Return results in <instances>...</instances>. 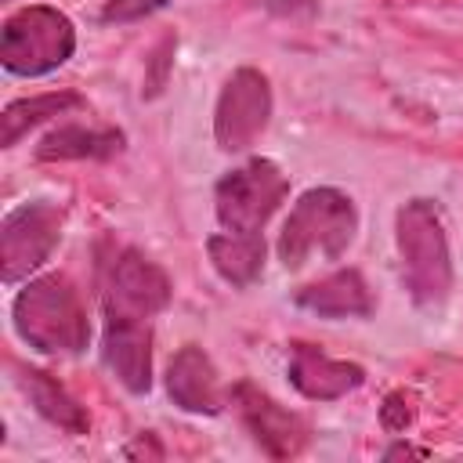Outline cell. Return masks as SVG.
<instances>
[{
  "mask_svg": "<svg viewBox=\"0 0 463 463\" xmlns=\"http://www.w3.org/2000/svg\"><path fill=\"white\" fill-rule=\"evenodd\" d=\"M358 232V210L354 199L340 188H307L279 235V260L289 271H300L311 260H336Z\"/></svg>",
  "mask_w": 463,
  "mask_h": 463,
  "instance_id": "obj_1",
  "label": "cell"
},
{
  "mask_svg": "<svg viewBox=\"0 0 463 463\" xmlns=\"http://www.w3.org/2000/svg\"><path fill=\"white\" fill-rule=\"evenodd\" d=\"M394 232H398L402 275L412 304L423 311H438L452 289V257H449L441 210L430 199H409L398 210Z\"/></svg>",
  "mask_w": 463,
  "mask_h": 463,
  "instance_id": "obj_2",
  "label": "cell"
},
{
  "mask_svg": "<svg viewBox=\"0 0 463 463\" xmlns=\"http://www.w3.org/2000/svg\"><path fill=\"white\" fill-rule=\"evenodd\" d=\"M14 329L43 354H76L90 336L80 293L65 275H40L14 297Z\"/></svg>",
  "mask_w": 463,
  "mask_h": 463,
  "instance_id": "obj_3",
  "label": "cell"
},
{
  "mask_svg": "<svg viewBox=\"0 0 463 463\" xmlns=\"http://www.w3.org/2000/svg\"><path fill=\"white\" fill-rule=\"evenodd\" d=\"M76 51V29L69 14L47 4H29L4 22L0 33V61L11 76H47L65 65Z\"/></svg>",
  "mask_w": 463,
  "mask_h": 463,
  "instance_id": "obj_4",
  "label": "cell"
},
{
  "mask_svg": "<svg viewBox=\"0 0 463 463\" xmlns=\"http://www.w3.org/2000/svg\"><path fill=\"white\" fill-rule=\"evenodd\" d=\"M289 192L286 174L279 170V163L257 156L235 170H228L217 188H213V210L224 232H239V235H260L264 224L271 221V213L282 206Z\"/></svg>",
  "mask_w": 463,
  "mask_h": 463,
  "instance_id": "obj_5",
  "label": "cell"
},
{
  "mask_svg": "<svg viewBox=\"0 0 463 463\" xmlns=\"http://www.w3.org/2000/svg\"><path fill=\"white\" fill-rule=\"evenodd\" d=\"M170 304L166 271L134 246H116L101 260V307L123 318H156Z\"/></svg>",
  "mask_w": 463,
  "mask_h": 463,
  "instance_id": "obj_6",
  "label": "cell"
},
{
  "mask_svg": "<svg viewBox=\"0 0 463 463\" xmlns=\"http://www.w3.org/2000/svg\"><path fill=\"white\" fill-rule=\"evenodd\" d=\"M271 119V87L268 76L257 69H235L221 87L217 112H213V137L224 152L250 148Z\"/></svg>",
  "mask_w": 463,
  "mask_h": 463,
  "instance_id": "obj_7",
  "label": "cell"
},
{
  "mask_svg": "<svg viewBox=\"0 0 463 463\" xmlns=\"http://www.w3.org/2000/svg\"><path fill=\"white\" fill-rule=\"evenodd\" d=\"M61 239V210L54 203H25L0 224V279L11 286L36 271Z\"/></svg>",
  "mask_w": 463,
  "mask_h": 463,
  "instance_id": "obj_8",
  "label": "cell"
},
{
  "mask_svg": "<svg viewBox=\"0 0 463 463\" xmlns=\"http://www.w3.org/2000/svg\"><path fill=\"white\" fill-rule=\"evenodd\" d=\"M232 402L239 409L242 427L253 434V441L271 456V459H293L304 452L311 427L304 416L289 412L286 405H279L271 394H264L257 383L239 380L232 387Z\"/></svg>",
  "mask_w": 463,
  "mask_h": 463,
  "instance_id": "obj_9",
  "label": "cell"
},
{
  "mask_svg": "<svg viewBox=\"0 0 463 463\" xmlns=\"http://www.w3.org/2000/svg\"><path fill=\"white\" fill-rule=\"evenodd\" d=\"M101 358L130 394H145L152 387V322L105 315Z\"/></svg>",
  "mask_w": 463,
  "mask_h": 463,
  "instance_id": "obj_10",
  "label": "cell"
},
{
  "mask_svg": "<svg viewBox=\"0 0 463 463\" xmlns=\"http://www.w3.org/2000/svg\"><path fill=\"white\" fill-rule=\"evenodd\" d=\"M289 383L311 402H336L347 391L365 383V369L358 362L329 358L322 347L293 344L289 347Z\"/></svg>",
  "mask_w": 463,
  "mask_h": 463,
  "instance_id": "obj_11",
  "label": "cell"
},
{
  "mask_svg": "<svg viewBox=\"0 0 463 463\" xmlns=\"http://www.w3.org/2000/svg\"><path fill=\"white\" fill-rule=\"evenodd\" d=\"M166 391L174 398L177 409L184 412H203V416H217L224 409V391L217 380V369L210 362V354L199 344H184L166 369Z\"/></svg>",
  "mask_w": 463,
  "mask_h": 463,
  "instance_id": "obj_12",
  "label": "cell"
},
{
  "mask_svg": "<svg viewBox=\"0 0 463 463\" xmlns=\"http://www.w3.org/2000/svg\"><path fill=\"white\" fill-rule=\"evenodd\" d=\"M293 304L304 311H315L322 318H369L373 315V293H369L362 271H354V268L333 271V275L297 289Z\"/></svg>",
  "mask_w": 463,
  "mask_h": 463,
  "instance_id": "obj_13",
  "label": "cell"
},
{
  "mask_svg": "<svg viewBox=\"0 0 463 463\" xmlns=\"http://www.w3.org/2000/svg\"><path fill=\"white\" fill-rule=\"evenodd\" d=\"M127 145L123 130L112 127H58L36 145V159L58 163V159H112Z\"/></svg>",
  "mask_w": 463,
  "mask_h": 463,
  "instance_id": "obj_14",
  "label": "cell"
},
{
  "mask_svg": "<svg viewBox=\"0 0 463 463\" xmlns=\"http://www.w3.org/2000/svg\"><path fill=\"white\" fill-rule=\"evenodd\" d=\"M22 391L29 394V402L36 405V412L43 420H51L58 430L65 434H87L90 430V416L87 409L43 369H22Z\"/></svg>",
  "mask_w": 463,
  "mask_h": 463,
  "instance_id": "obj_15",
  "label": "cell"
},
{
  "mask_svg": "<svg viewBox=\"0 0 463 463\" xmlns=\"http://www.w3.org/2000/svg\"><path fill=\"white\" fill-rule=\"evenodd\" d=\"M210 264L217 275L232 286H250L264 271V239L260 235H239V232H217L206 239Z\"/></svg>",
  "mask_w": 463,
  "mask_h": 463,
  "instance_id": "obj_16",
  "label": "cell"
},
{
  "mask_svg": "<svg viewBox=\"0 0 463 463\" xmlns=\"http://www.w3.org/2000/svg\"><path fill=\"white\" fill-rule=\"evenodd\" d=\"M80 105H83V98L76 90H54V94H36V98H18L0 116V145L11 148V145H18L22 134H29L33 127H40L43 119L61 116V112L80 109Z\"/></svg>",
  "mask_w": 463,
  "mask_h": 463,
  "instance_id": "obj_17",
  "label": "cell"
},
{
  "mask_svg": "<svg viewBox=\"0 0 463 463\" xmlns=\"http://www.w3.org/2000/svg\"><path fill=\"white\" fill-rule=\"evenodd\" d=\"M416 420V398L409 391H391L380 405V423L387 434H402L405 427H412Z\"/></svg>",
  "mask_w": 463,
  "mask_h": 463,
  "instance_id": "obj_18",
  "label": "cell"
},
{
  "mask_svg": "<svg viewBox=\"0 0 463 463\" xmlns=\"http://www.w3.org/2000/svg\"><path fill=\"white\" fill-rule=\"evenodd\" d=\"M166 4L170 0H109L101 18L105 22H134V18H145V14H152V11L166 7Z\"/></svg>",
  "mask_w": 463,
  "mask_h": 463,
  "instance_id": "obj_19",
  "label": "cell"
},
{
  "mask_svg": "<svg viewBox=\"0 0 463 463\" xmlns=\"http://www.w3.org/2000/svg\"><path fill=\"white\" fill-rule=\"evenodd\" d=\"M271 14H279V18H311L315 14V0H260Z\"/></svg>",
  "mask_w": 463,
  "mask_h": 463,
  "instance_id": "obj_20",
  "label": "cell"
},
{
  "mask_svg": "<svg viewBox=\"0 0 463 463\" xmlns=\"http://www.w3.org/2000/svg\"><path fill=\"white\" fill-rule=\"evenodd\" d=\"M166 51H174V40H163V47L152 54V58H156V61H152V65H156V76L148 80V90H145V94H159V90H163V83H166V65H170Z\"/></svg>",
  "mask_w": 463,
  "mask_h": 463,
  "instance_id": "obj_21",
  "label": "cell"
},
{
  "mask_svg": "<svg viewBox=\"0 0 463 463\" xmlns=\"http://www.w3.org/2000/svg\"><path fill=\"white\" fill-rule=\"evenodd\" d=\"M123 456H156V459H159V456H163V449L152 441V434H141L134 445H127V449H123Z\"/></svg>",
  "mask_w": 463,
  "mask_h": 463,
  "instance_id": "obj_22",
  "label": "cell"
},
{
  "mask_svg": "<svg viewBox=\"0 0 463 463\" xmlns=\"http://www.w3.org/2000/svg\"><path fill=\"white\" fill-rule=\"evenodd\" d=\"M394 456H427V449H416V445H409V441H398V445H391V449L383 452V459H394Z\"/></svg>",
  "mask_w": 463,
  "mask_h": 463,
  "instance_id": "obj_23",
  "label": "cell"
}]
</instances>
